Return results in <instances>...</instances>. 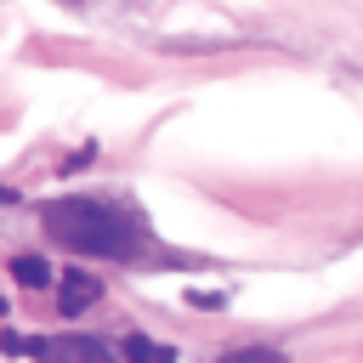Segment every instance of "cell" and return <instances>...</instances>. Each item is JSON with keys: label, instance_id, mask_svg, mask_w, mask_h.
<instances>
[{"label": "cell", "instance_id": "cell-4", "mask_svg": "<svg viewBox=\"0 0 363 363\" xmlns=\"http://www.w3.org/2000/svg\"><path fill=\"white\" fill-rule=\"evenodd\" d=\"M11 278H17L23 289H45L57 272H51V261H45V255H11Z\"/></svg>", "mask_w": 363, "mask_h": 363}, {"label": "cell", "instance_id": "cell-2", "mask_svg": "<svg viewBox=\"0 0 363 363\" xmlns=\"http://www.w3.org/2000/svg\"><path fill=\"white\" fill-rule=\"evenodd\" d=\"M34 357H40V363H113V352L96 346L91 335H51V340H34Z\"/></svg>", "mask_w": 363, "mask_h": 363}, {"label": "cell", "instance_id": "cell-5", "mask_svg": "<svg viewBox=\"0 0 363 363\" xmlns=\"http://www.w3.org/2000/svg\"><path fill=\"white\" fill-rule=\"evenodd\" d=\"M125 363H176V352L147 335H125Z\"/></svg>", "mask_w": 363, "mask_h": 363}, {"label": "cell", "instance_id": "cell-3", "mask_svg": "<svg viewBox=\"0 0 363 363\" xmlns=\"http://www.w3.org/2000/svg\"><path fill=\"white\" fill-rule=\"evenodd\" d=\"M51 284H57V306H62L68 318H74V312H85V306L102 295V284H96L91 272H62V278H51Z\"/></svg>", "mask_w": 363, "mask_h": 363}, {"label": "cell", "instance_id": "cell-7", "mask_svg": "<svg viewBox=\"0 0 363 363\" xmlns=\"http://www.w3.org/2000/svg\"><path fill=\"white\" fill-rule=\"evenodd\" d=\"M11 199H17V193H11V187H0V204H11Z\"/></svg>", "mask_w": 363, "mask_h": 363}, {"label": "cell", "instance_id": "cell-1", "mask_svg": "<svg viewBox=\"0 0 363 363\" xmlns=\"http://www.w3.org/2000/svg\"><path fill=\"white\" fill-rule=\"evenodd\" d=\"M40 221H45V233L57 244H68L79 255H96V261H125V255L142 250V221L102 204V199H85V193L40 204Z\"/></svg>", "mask_w": 363, "mask_h": 363}, {"label": "cell", "instance_id": "cell-8", "mask_svg": "<svg viewBox=\"0 0 363 363\" xmlns=\"http://www.w3.org/2000/svg\"><path fill=\"white\" fill-rule=\"evenodd\" d=\"M0 312H6V306H0Z\"/></svg>", "mask_w": 363, "mask_h": 363}, {"label": "cell", "instance_id": "cell-6", "mask_svg": "<svg viewBox=\"0 0 363 363\" xmlns=\"http://www.w3.org/2000/svg\"><path fill=\"white\" fill-rule=\"evenodd\" d=\"M216 363H284L272 346H238V352H227V357H216Z\"/></svg>", "mask_w": 363, "mask_h": 363}]
</instances>
